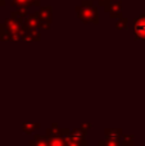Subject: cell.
Here are the masks:
<instances>
[{
  "label": "cell",
  "mask_w": 145,
  "mask_h": 146,
  "mask_svg": "<svg viewBox=\"0 0 145 146\" xmlns=\"http://www.w3.org/2000/svg\"><path fill=\"white\" fill-rule=\"evenodd\" d=\"M81 128L86 131V129H89V128H90V124H84V126H81Z\"/></svg>",
  "instance_id": "11"
},
{
  "label": "cell",
  "mask_w": 145,
  "mask_h": 146,
  "mask_svg": "<svg viewBox=\"0 0 145 146\" xmlns=\"http://www.w3.org/2000/svg\"><path fill=\"white\" fill-rule=\"evenodd\" d=\"M122 129H112V128H108L104 131L105 135V139L108 140H120L122 137Z\"/></svg>",
  "instance_id": "3"
},
{
  "label": "cell",
  "mask_w": 145,
  "mask_h": 146,
  "mask_svg": "<svg viewBox=\"0 0 145 146\" xmlns=\"http://www.w3.org/2000/svg\"><path fill=\"white\" fill-rule=\"evenodd\" d=\"M57 136H63V129L58 128L57 124H53L51 128L46 129V137H57Z\"/></svg>",
  "instance_id": "6"
},
{
  "label": "cell",
  "mask_w": 145,
  "mask_h": 146,
  "mask_svg": "<svg viewBox=\"0 0 145 146\" xmlns=\"http://www.w3.org/2000/svg\"><path fill=\"white\" fill-rule=\"evenodd\" d=\"M39 127H40V123H33V124L23 123L22 131H23V133H26V135H31L33 131H35V129H37Z\"/></svg>",
  "instance_id": "8"
},
{
  "label": "cell",
  "mask_w": 145,
  "mask_h": 146,
  "mask_svg": "<svg viewBox=\"0 0 145 146\" xmlns=\"http://www.w3.org/2000/svg\"><path fill=\"white\" fill-rule=\"evenodd\" d=\"M48 144L49 146H66V140L63 136L48 137Z\"/></svg>",
  "instance_id": "5"
},
{
  "label": "cell",
  "mask_w": 145,
  "mask_h": 146,
  "mask_svg": "<svg viewBox=\"0 0 145 146\" xmlns=\"http://www.w3.org/2000/svg\"><path fill=\"white\" fill-rule=\"evenodd\" d=\"M28 146H49L48 144V137H44L41 135H35L33 139L28 142Z\"/></svg>",
  "instance_id": "2"
},
{
  "label": "cell",
  "mask_w": 145,
  "mask_h": 146,
  "mask_svg": "<svg viewBox=\"0 0 145 146\" xmlns=\"http://www.w3.org/2000/svg\"><path fill=\"white\" fill-rule=\"evenodd\" d=\"M85 129H82V128H76V129H72L71 131V136L73 137V139H76V140H85Z\"/></svg>",
  "instance_id": "9"
},
{
  "label": "cell",
  "mask_w": 145,
  "mask_h": 146,
  "mask_svg": "<svg viewBox=\"0 0 145 146\" xmlns=\"http://www.w3.org/2000/svg\"><path fill=\"white\" fill-rule=\"evenodd\" d=\"M64 140H66V146H87L86 140H76L71 135L66 136Z\"/></svg>",
  "instance_id": "4"
},
{
  "label": "cell",
  "mask_w": 145,
  "mask_h": 146,
  "mask_svg": "<svg viewBox=\"0 0 145 146\" xmlns=\"http://www.w3.org/2000/svg\"><path fill=\"white\" fill-rule=\"evenodd\" d=\"M131 146H135V145H131Z\"/></svg>",
  "instance_id": "12"
},
{
  "label": "cell",
  "mask_w": 145,
  "mask_h": 146,
  "mask_svg": "<svg viewBox=\"0 0 145 146\" xmlns=\"http://www.w3.org/2000/svg\"><path fill=\"white\" fill-rule=\"evenodd\" d=\"M135 33L139 38L145 40V17H141L136 21L135 25Z\"/></svg>",
  "instance_id": "1"
},
{
  "label": "cell",
  "mask_w": 145,
  "mask_h": 146,
  "mask_svg": "<svg viewBox=\"0 0 145 146\" xmlns=\"http://www.w3.org/2000/svg\"><path fill=\"white\" fill-rule=\"evenodd\" d=\"M96 146H122V142L120 140H108V139H104V140H100L98 142Z\"/></svg>",
  "instance_id": "7"
},
{
  "label": "cell",
  "mask_w": 145,
  "mask_h": 146,
  "mask_svg": "<svg viewBox=\"0 0 145 146\" xmlns=\"http://www.w3.org/2000/svg\"><path fill=\"white\" fill-rule=\"evenodd\" d=\"M121 139H122V145L131 146V145H134V139H135V136H132V135H123Z\"/></svg>",
  "instance_id": "10"
}]
</instances>
